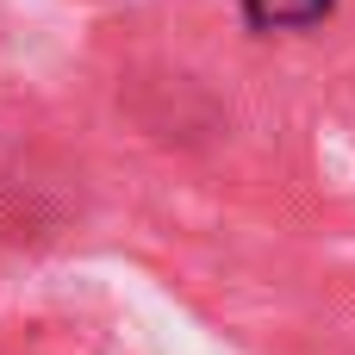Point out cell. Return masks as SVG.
<instances>
[{
	"mask_svg": "<svg viewBox=\"0 0 355 355\" xmlns=\"http://www.w3.org/2000/svg\"><path fill=\"white\" fill-rule=\"evenodd\" d=\"M337 0H243V19L256 31H306L318 19H331Z\"/></svg>",
	"mask_w": 355,
	"mask_h": 355,
	"instance_id": "obj_1",
	"label": "cell"
}]
</instances>
